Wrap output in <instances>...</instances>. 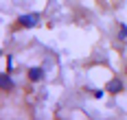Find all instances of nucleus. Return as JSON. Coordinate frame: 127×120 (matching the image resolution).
Here are the masks:
<instances>
[{
    "label": "nucleus",
    "mask_w": 127,
    "mask_h": 120,
    "mask_svg": "<svg viewBox=\"0 0 127 120\" xmlns=\"http://www.w3.org/2000/svg\"><path fill=\"white\" fill-rule=\"evenodd\" d=\"M37 22H39V13H26L18 18V26H22V28H33Z\"/></svg>",
    "instance_id": "1"
},
{
    "label": "nucleus",
    "mask_w": 127,
    "mask_h": 120,
    "mask_svg": "<svg viewBox=\"0 0 127 120\" xmlns=\"http://www.w3.org/2000/svg\"><path fill=\"white\" fill-rule=\"evenodd\" d=\"M105 92L121 94V92H123V81H121V79H110V81H107V85H105Z\"/></svg>",
    "instance_id": "2"
},
{
    "label": "nucleus",
    "mask_w": 127,
    "mask_h": 120,
    "mask_svg": "<svg viewBox=\"0 0 127 120\" xmlns=\"http://www.w3.org/2000/svg\"><path fill=\"white\" fill-rule=\"evenodd\" d=\"M0 87H2V92H9L13 87V81H11V77L4 72V74H0Z\"/></svg>",
    "instance_id": "3"
},
{
    "label": "nucleus",
    "mask_w": 127,
    "mask_h": 120,
    "mask_svg": "<svg viewBox=\"0 0 127 120\" xmlns=\"http://www.w3.org/2000/svg\"><path fill=\"white\" fill-rule=\"evenodd\" d=\"M42 77H44V70H42V68H29V79L33 81V83L39 81Z\"/></svg>",
    "instance_id": "4"
},
{
    "label": "nucleus",
    "mask_w": 127,
    "mask_h": 120,
    "mask_svg": "<svg viewBox=\"0 0 127 120\" xmlns=\"http://www.w3.org/2000/svg\"><path fill=\"white\" fill-rule=\"evenodd\" d=\"M125 74H127V68H125Z\"/></svg>",
    "instance_id": "5"
}]
</instances>
